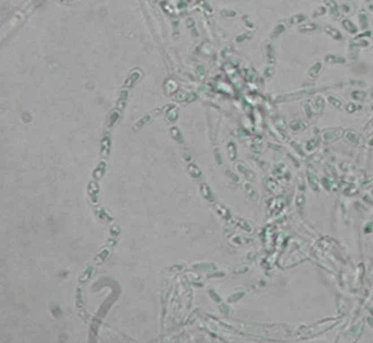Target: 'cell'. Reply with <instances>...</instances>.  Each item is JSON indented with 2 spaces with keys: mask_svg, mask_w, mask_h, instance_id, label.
<instances>
[{
  "mask_svg": "<svg viewBox=\"0 0 373 343\" xmlns=\"http://www.w3.org/2000/svg\"><path fill=\"white\" fill-rule=\"evenodd\" d=\"M325 3L330 8L332 9L333 13L337 12V4L334 0H325Z\"/></svg>",
  "mask_w": 373,
  "mask_h": 343,
  "instance_id": "obj_3",
  "label": "cell"
},
{
  "mask_svg": "<svg viewBox=\"0 0 373 343\" xmlns=\"http://www.w3.org/2000/svg\"><path fill=\"white\" fill-rule=\"evenodd\" d=\"M367 1H370V0H367Z\"/></svg>",
  "mask_w": 373,
  "mask_h": 343,
  "instance_id": "obj_4",
  "label": "cell"
},
{
  "mask_svg": "<svg viewBox=\"0 0 373 343\" xmlns=\"http://www.w3.org/2000/svg\"><path fill=\"white\" fill-rule=\"evenodd\" d=\"M343 26L346 28V29L348 31H349V32L351 33H355L356 31V26H354V25L352 23H351L350 21H348V20H345V21H343Z\"/></svg>",
  "mask_w": 373,
  "mask_h": 343,
  "instance_id": "obj_1",
  "label": "cell"
},
{
  "mask_svg": "<svg viewBox=\"0 0 373 343\" xmlns=\"http://www.w3.org/2000/svg\"><path fill=\"white\" fill-rule=\"evenodd\" d=\"M325 31H327V34L331 35L333 38L339 39L340 37V34L339 31H338V30H336L335 29H333V28L331 27H327L325 29Z\"/></svg>",
  "mask_w": 373,
  "mask_h": 343,
  "instance_id": "obj_2",
  "label": "cell"
}]
</instances>
